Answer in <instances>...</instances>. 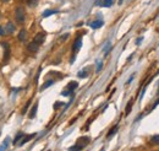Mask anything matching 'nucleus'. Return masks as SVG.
Masks as SVG:
<instances>
[{
  "instance_id": "f257e3e1",
  "label": "nucleus",
  "mask_w": 159,
  "mask_h": 151,
  "mask_svg": "<svg viewBox=\"0 0 159 151\" xmlns=\"http://www.w3.org/2000/svg\"><path fill=\"white\" fill-rule=\"evenodd\" d=\"M15 17H16V20H17V22H19V23L24 22V17H26V16H24V9H23V7H21V6L16 7Z\"/></svg>"
},
{
  "instance_id": "f03ea898",
  "label": "nucleus",
  "mask_w": 159,
  "mask_h": 151,
  "mask_svg": "<svg viewBox=\"0 0 159 151\" xmlns=\"http://www.w3.org/2000/svg\"><path fill=\"white\" fill-rule=\"evenodd\" d=\"M89 142V138L88 136H83V138H80L78 140H77V142H76V145L82 150L83 147H85L87 144Z\"/></svg>"
},
{
  "instance_id": "7ed1b4c3",
  "label": "nucleus",
  "mask_w": 159,
  "mask_h": 151,
  "mask_svg": "<svg viewBox=\"0 0 159 151\" xmlns=\"http://www.w3.org/2000/svg\"><path fill=\"white\" fill-rule=\"evenodd\" d=\"M44 38H45V33H43V32H40V33H37V35L35 36V38H33V41L36 42L37 44H42L44 42Z\"/></svg>"
},
{
  "instance_id": "20e7f679",
  "label": "nucleus",
  "mask_w": 159,
  "mask_h": 151,
  "mask_svg": "<svg viewBox=\"0 0 159 151\" xmlns=\"http://www.w3.org/2000/svg\"><path fill=\"white\" fill-rule=\"evenodd\" d=\"M81 47H82V39L78 37V38H76V41H75V43H73V46H72L73 53H77Z\"/></svg>"
},
{
  "instance_id": "39448f33",
  "label": "nucleus",
  "mask_w": 159,
  "mask_h": 151,
  "mask_svg": "<svg viewBox=\"0 0 159 151\" xmlns=\"http://www.w3.org/2000/svg\"><path fill=\"white\" fill-rule=\"evenodd\" d=\"M96 5H100V6H104V7H109L113 5V0H97Z\"/></svg>"
},
{
  "instance_id": "423d86ee",
  "label": "nucleus",
  "mask_w": 159,
  "mask_h": 151,
  "mask_svg": "<svg viewBox=\"0 0 159 151\" xmlns=\"http://www.w3.org/2000/svg\"><path fill=\"white\" fill-rule=\"evenodd\" d=\"M3 47L5 48V54H4V63H7L10 58V47L7 43H3Z\"/></svg>"
},
{
  "instance_id": "0eeeda50",
  "label": "nucleus",
  "mask_w": 159,
  "mask_h": 151,
  "mask_svg": "<svg viewBox=\"0 0 159 151\" xmlns=\"http://www.w3.org/2000/svg\"><path fill=\"white\" fill-rule=\"evenodd\" d=\"M36 135H37L36 133H33V134H28V135H24V139H22V140H21V142H19V145H20V146H22L23 144H26L27 141H29L31 139L35 138Z\"/></svg>"
},
{
  "instance_id": "6e6552de",
  "label": "nucleus",
  "mask_w": 159,
  "mask_h": 151,
  "mask_svg": "<svg viewBox=\"0 0 159 151\" xmlns=\"http://www.w3.org/2000/svg\"><path fill=\"white\" fill-rule=\"evenodd\" d=\"M27 49L29 50V52H37V50L39 49V44H37L35 41L33 42H31V43L28 44V47H27Z\"/></svg>"
},
{
  "instance_id": "1a4fd4ad",
  "label": "nucleus",
  "mask_w": 159,
  "mask_h": 151,
  "mask_svg": "<svg viewBox=\"0 0 159 151\" xmlns=\"http://www.w3.org/2000/svg\"><path fill=\"white\" fill-rule=\"evenodd\" d=\"M104 25V22L102 21V20H96V21H93L91 23V27L93 28V30H97V28H99V27H102Z\"/></svg>"
},
{
  "instance_id": "9d476101",
  "label": "nucleus",
  "mask_w": 159,
  "mask_h": 151,
  "mask_svg": "<svg viewBox=\"0 0 159 151\" xmlns=\"http://www.w3.org/2000/svg\"><path fill=\"white\" fill-rule=\"evenodd\" d=\"M5 30H6V33H9V35H11V33H14V32H15V25H14L12 22H7Z\"/></svg>"
},
{
  "instance_id": "9b49d317",
  "label": "nucleus",
  "mask_w": 159,
  "mask_h": 151,
  "mask_svg": "<svg viewBox=\"0 0 159 151\" xmlns=\"http://www.w3.org/2000/svg\"><path fill=\"white\" fill-rule=\"evenodd\" d=\"M77 86H78V83H77L76 81H71V82L69 83V85L66 86V90H68V91H70L71 94H72V91H73L75 89H76Z\"/></svg>"
},
{
  "instance_id": "f8f14e48",
  "label": "nucleus",
  "mask_w": 159,
  "mask_h": 151,
  "mask_svg": "<svg viewBox=\"0 0 159 151\" xmlns=\"http://www.w3.org/2000/svg\"><path fill=\"white\" fill-rule=\"evenodd\" d=\"M26 37H27V31L26 30H21V32L19 33V41L24 42L26 41Z\"/></svg>"
},
{
  "instance_id": "ddd939ff",
  "label": "nucleus",
  "mask_w": 159,
  "mask_h": 151,
  "mask_svg": "<svg viewBox=\"0 0 159 151\" xmlns=\"http://www.w3.org/2000/svg\"><path fill=\"white\" fill-rule=\"evenodd\" d=\"M118 129H119L118 125H115V127H113V129H110V130H109V133H108L106 138H108V139H110V138L114 135V134H116V131H118Z\"/></svg>"
},
{
  "instance_id": "4468645a",
  "label": "nucleus",
  "mask_w": 159,
  "mask_h": 151,
  "mask_svg": "<svg viewBox=\"0 0 159 151\" xmlns=\"http://www.w3.org/2000/svg\"><path fill=\"white\" fill-rule=\"evenodd\" d=\"M59 12V10H45L44 12H43V17H48V16H50V15H54V14H58Z\"/></svg>"
},
{
  "instance_id": "2eb2a0df",
  "label": "nucleus",
  "mask_w": 159,
  "mask_h": 151,
  "mask_svg": "<svg viewBox=\"0 0 159 151\" xmlns=\"http://www.w3.org/2000/svg\"><path fill=\"white\" fill-rule=\"evenodd\" d=\"M37 108H38V103H36L35 106L32 107V111H31V113H29V118H31V119H33V118H35V117H36Z\"/></svg>"
},
{
  "instance_id": "dca6fc26",
  "label": "nucleus",
  "mask_w": 159,
  "mask_h": 151,
  "mask_svg": "<svg viewBox=\"0 0 159 151\" xmlns=\"http://www.w3.org/2000/svg\"><path fill=\"white\" fill-rule=\"evenodd\" d=\"M132 103H133V99H131V101H129V103H127V106H126V112H125V114H130V112H131V108H132Z\"/></svg>"
},
{
  "instance_id": "f3484780",
  "label": "nucleus",
  "mask_w": 159,
  "mask_h": 151,
  "mask_svg": "<svg viewBox=\"0 0 159 151\" xmlns=\"http://www.w3.org/2000/svg\"><path fill=\"white\" fill-rule=\"evenodd\" d=\"M53 83H54V81H53V80H50V81L45 82V83H44V85H43V86H42V87H40V90H42V91H43V90H45L47 87H49L50 85H53Z\"/></svg>"
},
{
  "instance_id": "a211bd4d",
  "label": "nucleus",
  "mask_w": 159,
  "mask_h": 151,
  "mask_svg": "<svg viewBox=\"0 0 159 151\" xmlns=\"http://www.w3.org/2000/svg\"><path fill=\"white\" fill-rule=\"evenodd\" d=\"M150 141H152L153 144H159V134H158V135L152 136V139H150Z\"/></svg>"
},
{
  "instance_id": "6ab92c4d",
  "label": "nucleus",
  "mask_w": 159,
  "mask_h": 151,
  "mask_svg": "<svg viewBox=\"0 0 159 151\" xmlns=\"http://www.w3.org/2000/svg\"><path fill=\"white\" fill-rule=\"evenodd\" d=\"M109 50H110V43H109V42H108V43H106V46L104 47V54L106 55L108 53H109Z\"/></svg>"
},
{
  "instance_id": "aec40b11",
  "label": "nucleus",
  "mask_w": 159,
  "mask_h": 151,
  "mask_svg": "<svg viewBox=\"0 0 159 151\" xmlns=\"http://www.w3.org/2000/svg\"><path fill=\"white\" fill-rule=\"evenodd\" d=\"M87 75H88V73L86 70H83V71H80L78 73V78H86Z\"/></svg>"
},
{
  "instance_id": "412c9836",
  "label": "nucleus",
  "mask_w": 159,
  "mask_h": 151,
  "mask_svg": "<svg viewBox=\"0 0 159 151\" xmlns=\"http://www.w3.org/2000/svg\"><path fill=\"white\" fill-rule=\"evenodd\" d=\"M70 37V35H69V33H65V35H63L59 39H60V42H64V41H66V39H68Z\"/></svg>"
},
{
  "instance_id": "4be33fe9",
  "label": "nucleus",
  "mask_w": 159,
  "mask_h": 151,
  "mask_svg": "<svg viewBox=\"0 0 159 151\" xmlns=\"http://www.w3.org/2000/svg\"><path fill=\"white\" fill-rule=\"evenodd\" d=\"M21 136H23V134H22V133L17 134V136H16V138H15V140H14V144H17V142H19V140L21 139Z\"/></svg>"
},
{
  "instance_id": "5701e85b",
  "label": "nucleus",
  "mask_w": 159,
  "mask_h": 151,
  "mask_svg": "<svg viewBox=\"0 0 159 151\" xmlns=\"http://www.w3.org/2000/svg\"><path fill=\"white\" fill-rule=\"evenodd\" d=\"M29 105H31V101H28V102L26 103V106H24V108H23V110H22V114H24V113H26V112H27V110H28V107H29Z\"/></svg>"
},
{
  "instance_id": "b1692460",
  "label": "nucleus",
  "mask_w": 159,
  "mask_h": 151,
  "mask_svg": "<svg viewBox=\"0 0 159 151\" xmlns=\"http://www.w3.org/2000/svg\"><path fill=\"white\" fill-rule=\"evenodd\" d=\"M69 151H81V149H80L77 145H73V146H71V147L69 149Z\"/></svg>"
},
{
  "instance_id": "393cba45",
  "label": "nucleus",
  "mask_w": 159,
  "mask_h": 151,
  "mask_svg": "<svg viewBox=\"0 0 159 151\" xmlns=\"http://www.w3.org/2000/svg\"><path fill=\"white\" fill-rule=\"evenodd\" d=\"M7 142H9V139H6V140H5V142H4V144L1 145V149H0V151H3V150H5V149H6V146H7Z\"/></svg>"
},
{
  "instance_id": "a878e982",
  "label": "nucleus",
  "mask_w": 159,
  "mask_h": 151,
  "mask_svg": "<svg viewBox=\"0 0 159 151\" xmlns=\"http://www.w3.org/2000/svg\"><path fill=\"white\" fill-rule=\"evenodd\" d=\"M102 66H103V63H102V62H98V65H97V71H98V73L102 70Z\"/></svg>"
},
{
  "instance_id": "bb28decb",
  "label": "nucleus",
  "mask_w": 159,
  "mask_h": 151,
  "mask_svg": "<svg viewBox=\"0 0 159 151\" xmlns=\"http://www.w3.org/2000/svg\"><path fill=\"white\" fill-rule=\"evenodd\" d=\"M5 33H6V31H5L4 28H1V27H0V36H4Z\"/></svg>"
},
{
  "instance_id": "cd10ccee",
  "label": "nucleus",
  "mask_w": 159,
  "mask_h": 151,
  "mask_svg": "<svg viewBox=\"0 0 159 151\" xmlns=\"http://www.w3.org/2000/svg\"><path fill=\"white\" fill-rule=\"evenodd\" d=\"M59 106H63V103H61V102L55 103V105H54V108H55V110H58V107H59Z\"/></svg>"
},
{
  "instance_id": "c85d7f7f",
  "label": "nucleus",
  "mask_w": 159,
  "mask_h": 151,
  "mask_svg": "<svg viewBox=\"0 0 159 151\" xmlns=\"http://www.w3.org/2000/svg\"><path fill=\"white\" fill-rule=\"evenodd\" d=\"M133 78H135V75H131V78L129 79V81H127V83H130V82H131V81L133 80Z\"/></svg>"
},
{
  "instance_id": "c756f323",
  "label": "nucleus",
  "mask_w": 159,
  "mask_h": 151,
  "mask_svg": "<svg viewBox=\"0 0 159 151\" xmlns=\"http://www.w3.org/2000/svg\"><path fill=\"white\" fill-rule=\"evenodd\" d=\"M141 41H142V37H140V38L137 39V42H136V43H137V44H140V43H141Z\"/></svg>"
},
{
  "instance_id": "7c9ffc66",
  "label": "nucleus",
  "mask_w": 159,
  "mask_h": 151,
  "mask_svg": "<svg viewBox=\"0 0 159 151\" xmlns=\"http://www.w3.org/2000/svg\"><path fill=\"white\" fill-rule=\"evenodd\" d=\"M1 1H3V3H7V1H9V0H1Z\"/></svg>"
},
{
  "instance_id": "2f4dec72",
  "label": "nucleus",
  "mask_w": 159,
  "mask_h": 151,
  "mask_svg": "<svg viewBox=\"0 0 159 151\" xmlns=\"http://www.w3.org/2000/svg\"><path fill=\"white\" fill-rule=\"evenodd\" d=\"M99 151H105V150H104V149H102V150H99Z\"/></svg>"
}]
</instances>
